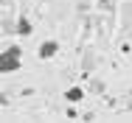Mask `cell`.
Here are the masks:
<instances>
[{
    "label": "cell",
    "instance_id": "obj_1",
    "mask_svg": "<svg viewBox=\"0 0 132 123\" xmlns=\"http://www.w3.org/2000/svg\"><path fill=\"white\" fill-rule=\"evenodd\" d=\"M23 67V48L20 45H9L0 50V75H11Z\"/></svg>",
    "mask_w": 132,
    "mask_h": 123
},
{
    "label": "cell",
    "instance_id": "obj_2",
    "mask_svg": "<svg viewBox=\"0 0 132 123\" xmlns=\"http://www.w3.org/2000/svg\"><path fill=\"white\" fill-rule=\"evenodd\" d=\"M56 53H59V42H56V39H45V42H42V45L37 48V56H39L42 62H48V59H53Z\"/></svg>",
    "mask_w": 132,
    "mask_h": 123
},
{
    "label": "cell",
    "instance_id": "obj_3",
    "mask_svg": "<svg viewBox=\"0 0 132 123\" xmlns=\"http://www.w3.org/2000/svg\"><path fill=\"white\" fill-rule=\"evenodd\" d=\"M14 28H17V36H31V34H34V23L28 20L26 14H20V17H17Z\"/></svg>",
    "mask_w": 132,
    "mask_h": 123
},
{
    "label": "cell",
    "instance_id": "obj_4",
    "mask_svg": "<svg viewBox=\"0 0 132 123\" xmlns=\"http://www.w3.org/2000/svg\"><path fill=\"white\" fill-rule=\"evenodd\" d=\"M62 98L68 101V103H81L84 101V87H68L62 92Z\"/></svg>",
    "mask_w": 132,
    "mask_h": 123
},
{
    "label": "cell",
    "instance_id": "obj_5",
    "mask_svg": "<svg viewBox=\"0 0 132 123\" xmlns=\"http://www.w3.org/2000/svg\"><path fill=\"white\" fill-rule=\"evenodd\" d=\"M81 67H84V73H93V70H96V53L87 50V53L81 56Z\"/></svg>",
    "mask_w": 132,
    "mask_h": 123
}]
</instances>
